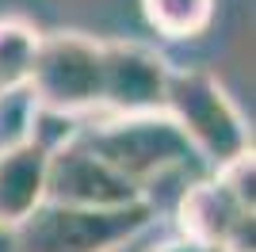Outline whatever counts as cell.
Masks as SVG:
<instances>
[{
  "mask_svg": "<svg viewBox=\"0 0 256 252\" xmlns=\"http://www.w3.org/2000/svg\"><path fill=\"white\" fill-rule=\"evenodd\" d=\"M46 199L65 206H126L146 199V191L76 134L46 157Z\"/></svg>",
  "mask_w": 256,
  "mask_h": 252,
  "instance_id": "5b68a950",
  "label": "cell"
},
{
  "mask_svg": "<svg viewBox=\"0 0 256 252\" xmlns=\"http://www.w3.org/2000/svg\"><path fill=\"white\" fill-rule=\"evenodd\" d=\"M80 138L96 149L107 164H115L122 176H130L142 191L164 172L188 168L199 160L184 130L172 122L164 107L157 111H126V115H107L96 126H80Z\"/></svg>",
  "mask_w": 256,
  "mask_h": 252,
  "instance_id": "7a4b0ae2",
  "label": "cell"
},
{
  "mask_svg": "<svg viewBox=\"0 0 256 252\" xmlns=\"http://www.w3.org/2000/svg\"><path fill=\"white\" fill-rule=\"evenodd\" d=\"M241 210L245 206H241L214 176L210 180H195L192 188L180 195V202H176V226H180V233H188L195 241L218 248L222 237H226V230L234 226V218Z\"/></svg>",
  "mask_w": 256,
  "mask_h": 252,
  "instance_id": "ba28073f",
  "label": "cell"
},
{
  "mask_svg": "<svg viewBox=\"0 0 256 252\" xmlns=\"http://www.w3.org/2000/svg\"><path fill=\"white\" fill-rule=\"evenodd\" d=\"M153 252H218V248H214V244L195 241V237H188V233H176V237H168L164 244H157Z\"/></svg>",
  "mask_w": 256,
  "mask_h": 252,
  "instance_id": "4fadbf2b",
  "label": "cell"
},
{
  "mask_svg": "<svg viewBox=\"0 0 256 252\" xmlns=\"http://www.w3.org/2000/svg\"><path fill=\"white\" fill-rule=\"evenodd\" d=\"M142 16L160 38L188 42L210 27L214 0H142Z\"/></svg>",
  "mask_w": 256,
  "mask_h": 252,
  "instance_id": "9c48e42d",
  "label": "cell"
},
{
  "mask_svg": "<svg viewBox=\"0 0 256 252\" xmlns=\"http://www.w3.org/2000/svg\"><path fill=\"white\" fill-rule=\"evenodd\" d=\"M38 38L31 23L0 20V88H20L31 80V65L38 54Z\"/></svg>",
  "mask_w": 256,
  "mask_h": 252,
  "instance_id": "30bf717a",
  "label": "cell"
},
{
  "mask_svg": "<svg viewBox=\"0 0 256 252\" xmlns=\"http://www.w3.org/2000/svg\"><path fill=\"white\" fill-rule=\"evenodd\" d=\"M218 252H222V248H218Z\"/></svg>",
  "mask_w": 256,
  "mask_h": 252,
  "instance_id": "9a60e30c",
  "label": "cell"
},
{
  "mask_svg": "<svg viewBox=\"0 0 256 252\" xmlns=\"http://www.w3.org/2000/svg\"><path fill=\"white\" fill-rule=\"evenodd\" d=\"M34 96L27 84L20 88H0V153L20 142H31V122H34Z\"/></svg>",
  "mask_w": 256,
  "mask_h": 252,
  "instance_id": "8fae6325",
  "label": "cell"
},
{
  "mask_svg": "<svg viewBox=\"0 0 256 252\" xmlns=\"http://www.w3.org/2000/svg\"><path fill=\"white\" fill-rule=\"evenodd\" d=\"M164 111L210 168L237 157L241 149H252V130L245 115L203 69H172L164 84Z\"/></svg>",
  "mask_w": 256,
  "mask_h": 252,
  "instance_id": "3957f363",
  "label": "cell"
},
{
  "mask_svg": "<svg viewBox=\"0 0 256 252\" xmlns=\"http://www.w3.org/2000/svg\"><path fill=\"white\" fill-rule=\"evenodd\" d=\"M34 104L65 111V115H92L104 104V42L88 34H46L38 38V54L31 65Z\"/></svg>",
  "mask_w": 256,
  "mask_h": 252,
  "instance_id": "277c9868",
  "label": "cell"
},
{
  "mask_svg": "<svg viewBox=\"0 0 256 252\" xmlns=\"http://www.w3.org/2000/svg\"><path fill=\"white\" fill-rule=\"evenodd\" d=\"M0 252H20V241H16L12 226H0Z\"/></svg>",
  "mask_w": 256,
  "mask_h": 252,
  "instance_id": "5bb4252c",
  "label": "cell"
},
{
  "mask_svg": "<svg viewBox=\"0 0 256 252\" xmlns=\"http://www.w3.org/2000/svg\"><path fill=\"white\" fill-rule=\"evenodd\" d=\"M172 65L142 42H104V104L107 115L164 107Z\"/></svg>",
  "mask_w": 256,
  "mask_h": 252,
  "instance_id": "8992f818",
  "label": "cell"
},
{
  "mask_svg": "<svg viewBox=\"0 0 256 252\" xmlns=\"http://www.w3.org/2000/svg\"><path fill=\"white\" fill-rule=\"evenodd\" d=\"M46 153L34 142H20L0 153V226H16L46 199Z\"/></svg>",
  "mask_w": 256,
  "mask_h": 252,
  "instance_id": "52a82bcc",
  "label": "cell"
},
{
  "mask_svg": "<svg viewBox=\"0 0 256 252\" xmlns=\"http://www.w3.org/2000/svg\"><path fill=\"white\" fill-rule=\"evenodd\" d=\"M153 218V199L126 206H65L42 199L12 230L20 252H115L134 241Z\"/></svg>",
  "mask_w": 256,
  "mask_h": 252,
  "instance_id": "6da1fadb",
  "label": "cell"
},
{
  "mask_svg": "<svg viewBox=\"0 0 256 252\" xmlns=\"http://www.w3.org/2000/svg\"><path fill=\"white\" fill-rule=\"evenodd\" d=\"M214 180L245 210H256V157H252V149H241L237 157L222 160V164L214 168Z\"/></svg>",
  "mask_w": 256,
  "mask_h": 252,
  "instance_id": "7c38bea8",
  "label": "cell"
}]
</instances>
